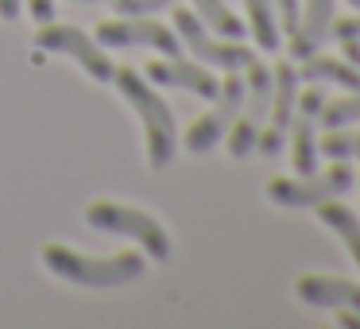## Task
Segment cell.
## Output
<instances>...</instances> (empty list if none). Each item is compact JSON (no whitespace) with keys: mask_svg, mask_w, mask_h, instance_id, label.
I'll list each match as a JSON object with an SVG mask.
<instances>
[{"mask_svg":"<svg viewBox=\"0 0 360 329\" xmlns=\"http://www.w3.org/2000/svg\"><path fill=\"white\" fill-rule=\"evenodd\" d=\"M112 82H117L120 97L132 105L140 124H143V143H148L151 171H167L171 159H174V148H179V124H174L171 105H167L163 97H159V89L136 70H117Z\"/></svg>","mask_w":360,"mask_h":329,"instance_id":"1","label":"cell"},{"mask_svg":"<svg viewBox=\"0 0 360 329\" xmlns=\"http://www.w3.org/2000/svg\"><path fill=\"white\" fill-rule=\"evenodd\" d=\"M43 267L66 283H78V287H124V283L143 279L148 259L140 252H117V256L97 259V256H82L66 244H47L43 248Z\"/></svg>","mask_w":360,"mask_h":329,"instance_id":"2","label":"cell"},{"mask_svg":"<svg viewBox=\"0 0 360 329\" xmlns=\"http://www.w3.org/2000/svg\"><path fill=\"white\" fill-rule=\"evenodd\" d=\"M86 225L109 236H124L136 240L151 259H167L171 256V233L159 225L151 213L136 209V205H120V202H89L86 205Z\"/></svg>","mask_w":360,"mask_h":329,"instance_id":"3","label":"cell"},{"mask_svg":"<svg viewBox=\"0 0 360 329\" xmlns=\"http://www.w3.org/2000/svg\"><path fill=\"white\" fill-rule=\"evenodd\" d=\"M267 109H271V66L252 58V63L244 66V105H240V112H236L233 128L225 132L229 155L233 159H248L252 151H256Z\"/></svg>","mask_w":360,"mask_h":329,"instance_id":"4","label":"cell"},{"mask_svg":"<svg viewBox=\"0 0 360 329\" xmlns=\"http://www.w3.org/2000/svg\"><path fill=\"white\" fill-rule=\"evenodd\" d=\"M356 186V171L349 167V159H333L329 171H314V174H295V179H271L267 182V198L275 205L287 209H314L326 198H341Z\"/></svg>","mask_w":360,"mask_h":329,"instance_id":"5","label":"cell"},{"mask_svg":"<svg viewBox=\"0 0 360 329\" xmlns=\"http://www.w3.org/2000/svg\"><path fill=\"white\" fill-rule=\"evenodd\" d=\"M35 51L74 58L94 82H112V74H117V66L109 63V55H105L101 43H97L89 32L70 27V24H55V20H51V24H39V32H35Z\"/></svg>","mask_w":360,"mask_h":329,"instance_id":"6","label":"cell"},{"mask_svg":"<svg viewBox=\"0 0 360 329\" xmlns=\"http://www.w3.org/2000/svg\"><path fill=\"white\" fill-rule=\"evenodd\" d=\"M174 35L179 43H186L190 55L205 66H221V70H244V66L256 58V51L244 47L240 39H225V35H213L202 20L194 16V8H179L174 12Z\"/></svg>","mask_w":360,"mask_h":329,"instance_id":"7","label":"cell"},{"mask_svg":"<svg viewBox=\"0 0 360 329\" xmlns=\"http://www.w3.org/2000/svg\"><path fill=\"white\" fill-rule=\"evenodd\" d=\"M240 105H244V78H240V70H225L221 89H217V97H213V109L202 112V117L186 128V136H182L190 155H205V151L217 148V143L225 140V132L233 128Z\"/></svg>","mask_w":360,"mask_h":329,"instance_id":"8","label":"cell"},{"mask_svg":"<svg viewBox=\"0 0 360 329\" xmlns=\"http://www.w3.org/2000/svg\"><path fill=\"white\" fill-rule=\"evenodd\" d=\"M295 105H298V66L279 63L271 70V109H267L264 132H259V140H256L259 155H279L283 151L290 120H295Z\"/></svg>","mask_w":360,"mask_h":329,"instance_id":"9","label":"cell"},{"mask_svg":"<svg viewBox=\"0 0 360 329\" xmlns=\"http://www.w3.org/2000/svg\"><path fill=\"white\" fill-rule=\"evenodd\" d=\"M101 47H148V51H159V55H179V35L174 27L167 24H155L148 16H120V20H105L97 24V35H94Z\"/></svg>","mask_w":360,"mask_h":329,"instance_id":"10","label":"cell"},{"mask_svg":"<svg viewBox=\"0 0 360 329\" xmlns=\"http://www.w3.org/2000/svg\"><path fill=\"white\" fill-rule=\"evenodd\" d=\"M143 78L151 86H163V89H182V93H194L202 101H213L221 89V78L210 70L205 63H190V58H179V55H167V58H155L148 63V74Z\"/></svg>","mask_w":360,"mask_h":329,"instance_id":"11","label":"cell"},{"mask_svg":"<svg viewBox=\"0 0 360 329\" xmlns=\"http://www.w3.org/2000/svg\"><path fill=\"white\" fill-rule=\"evenodd\" d=\"M306 8L298 12V27L290 35V58L302 63L306 55L321 51V43L329 39V27L337 16V0H302Z\"/></svg>","mask_w":360,"mask_h":329,"instance_id":"12","label":"cell"},{"mask_svg":"<svg viewBox=\"0 0 360 329\" xmlns=\"http://www.w3.org/2000/svg\"><path fill=\"white\" fill-rule=\"evenodd\" d=\"M295 295L306 306H326V310L349 306V310H360V283L341 279V275H298Z\"/></svg>","mask_w":360,"mask_h":329,"instance_id":"13","label":"cell"},{"mask_svg":"<svg viewBox=\"0 0 360 329\" xmlns=\"http://www.w3.org/2000/svg\"><path fill=\"white\" fill-rule=\"evenodd\" d=\"M298 82H318V86H341L349 93H360V70L349 63V58H333V55H306L298 63Z\"/></svg>","mask_w":360,"mask_h":329,"instance_id":"14","label":"cell"},{"mask_svg":"<svg viewBox=\"0 0 360 329\" xmlns=\"http://www.w3.org/2000/svg\"><path fill=\"white\" fill-rule=\"evenodd\" d=\"M318 209V221L329 228V233H337V240L349 248L352 264L360 267V217L349 209V205H341L337 198H326L321 205H314Z\"/></svg>","mask_w":360,"mask_h":329,"instance_id":"15","label":"cell"},{"mask_svg":"<svg viewBox=\"0 0 360 329\" xmlns=\"http://www.w3.org/2000/svg\"><path fill=\"white\" fill-rule=\"evenodd\" d=\"M248 12V32L259 51H279V16H275V0H244Z\"/></svg>","mask_w":360,"mask_h":329,"instance_id":"16","label":"cell"},{"mask_svg":"<svg viewBox=\"0 0 360 329\" xmlns=\"http://www.w3.org/2000/svg\"><path fill=\"white\" fill-rule=\"evenodd\" d=\"M194 16L210 27L213 35H225V39H244V20L236 12H229L225 0H194Z\"/></svg>","mask_w":360,"mask_h":329,"instance_id":"17","label":"cell"},{"mask_svg":"<svg viewBox=\"0 0 360 329\" xmlns=\"http://www.w3.org/2000/svg\"><path fill=\"white\" fill-rule=\"evenodd\" d=\"M318 155L329 159H360V128H329L318 140Z\"/></svg>","mask_w":360,"mask_h":329,"instance_id":"18","label":"cell"},{"mask_svg":"<svg viewBox=\"0 0 360 329\" xmlns=\"http://www.w3.org/2000/svg\"><path fill=\"white\" fill-rule=\"evenodd\" d=\"M321 124L326 128H345V124H360V93H345V97H337V101H329L326 97V105H321Z\"/></svg>","mask_w":360,"mask_h":329,"instance_id":"19","label":"cell"},{"mask_svg":"<svg viewBox=\"0 0 360 329\" xmlns=\"http://www.w3.org/2000/svg\"><path fill=\"white\" fill-rule=\"evenodd\" d=\"M112 4H117L120 16H151V12H163L174 0H112Z\"/></svg>","mask_w":360,"mask_h":329,"instance_id":"20","label":"cell"},{"mask_svg":"<svg viewBox=\"0 0 360 329\" xmlns=\"http://www.w3.org/2000/svg\"><path fill=\"white\" fill-rule=\"evenodd\" d=\"M298 12H302V0H275V16H279V32L295 35V27H298Z\"/></svg>","mask_w":360,"mask_h":329,"instance_id":"21","label":"cell"},{"mask_svg":"<svg viewBox=\"0 0 360 329\" xmlns=\"http://www.w3.org/2000/svg\"><path fill=\"white\" fill-rule=\"evenodd\" d=\"M333 39H360V16H333V27H329Z\"/></svg>","mask_w":360,"mask_h":329,"instance_id":"22","label":"cell"},{"mask_svg":"<svg viewBox=\"0 0 360 329\" xmlns=\"http://www.w3.org/2000/svg\"><path fill=\"white\" fill-rule=\"evenodd\" d=\"M24 8L32 12L35 24H51L55 20V0H24Z\"/></svg>","mask_w":360,"mask_h":329,"instance_id":"23","label":"cell"},{"mask_svg":"<svg viewBox=\"0 0 360 329\" xmlns=\"http://www.w3.org/2000/svg\"><path fill=\"white\" fill-rule=\"evenodd\" d=\"M20 12H24V0H0V20L4 24H16Z\"/></svg>","mask_w":360,"mask_h":329,"instance_id":"24","label":"cell"},{"mask_svg":"<svg viewBox=\"0 0 360 329\" xmlns=\"http://www.w3.org/2000/svg\"><path fill=\"white\" fill-rule=\"evenodd\" d=\"M337 325H345V329H360V310H349V306H337Z\"/></svg>","mask_w":360,"mask_h":329,"instance_id":"25","label":"cell"},{"mask_svg":"<svg viewBox=\"0 0 360 329\" xmlns=\"http://www.w3.org/2000/svg\"><path fill=\"white\" fill-rule=\"evenodd\" d=\"M337 43H341V55L360 70V39H337Z\"/></svg>","mask_w":360,"mask_h":329,"instance_id":"26","label":"cell"},{"mask_svg":"<svg viewBox=\"0 0 360 329\" xmlns=\"http://www.w3.org/2000/svg\"><path fill=\"white\" fill-rule=\"evenodd\" d=\"M74 4H101V0H74Z\"/></svg>","mask_w":360,"mask_h":329,"instance_id":"27","label":"cell"},{"mask_svg":"<svg viewBox=\"0 0 360 329\" xmlns=\"http://www.w3.org/2000/svg\"><path fill=\"white\" fill-rule=\"evenodd\" d=\"M349 4H352V8H356V12H360V0H349Z\"/></svg>","mask_w":360,"mask_h":329,"instance_id":"28","label":"cell"}]
</instances>
